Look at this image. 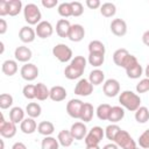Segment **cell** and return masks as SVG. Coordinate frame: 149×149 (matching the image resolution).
<instances>
[{
	"instance_id": "8d00e7d4",
	"label": "cell",
	"mask_w": 149,
	"mask_h": 149,
	"mask_svg": "<svg viewBox=\"0 0 149 149\" xmlns=\"http://www.w3.org/2000/svg\"><path fill=\"white\" fill-rule=\"evenodd\" d=\"M64 74H65V77L68 78V79H77V78H79L81 74H83V71H80V70H78V69H76V68H73L71 64L70 65H68L66 68H65V70H64Z\"/></svg>"
},
{
	"instance_id": "e575fe53",
	"label": "cell",
	"mask_w": 149,
	"mask_h": 149,
	"mask_svg": "<svg viewBox=\"0 0 149 149\" xmlns=\"http://www.w3.org/2000/svg\"><path fill=\"white\" fill-rule=\"evenodd\" d=\"M58 147H59L58 140H56L52 136H45L41 143L42 149H58Z\"/></svg>"
},
{
	"instance_id": "680465c9",
	"label": "cell",
	"mask_w": 149,
	"mask_h": 149,
	"mask_svg": "<svg viewBox=\"0 0 149 149\" xmlns=\"http://www.w3.org/2000/svg\"><path fill=\"white\" fill-rule=\"evenodd\" d=\"M0 47H1V51H0V54H3V50H5V47H3V42H0Z\"/></svg>"
},
{
	"instance_id": "7bdbcfd3",
	"label": "cell",
	"mask_w": 149,
	"mask_h": 149,
	"mask_svg": "<svg viewBox=\"0 0 149 149\" xmlns=\"http://www.w3.org/2000/svg\"><path fill=\"white\" fill-rule=\"evenodd\" d=\"M22 93L24 95V98L27 99H34L36 98V90H35V85H31V84H27L23 90H22Z\"/></svg>"
},
{
	"instance_id": "8992f818",
	"label": "cell",
	"mask_w": 149,
	"mask_h": 149,
	"mask_svg": "<svg viewBox=\"0 0 149 149\" xmlns=\"http://www.w3.org/2000/svg\"><path fill=\"white\" fill-rule=\"evenodd\" d=\"M83 106H84V102L80 99H71L66 104V112L71 118L79 119L81 109H83Z\"/></svg>"
},
{
	"instance_id": "ffe728a7",
	"label": "cell",
	"mask_w": 149,
	"mask_h": 149,
	"mask_svg": "<svg viewBox=\"0 0 149 149\" xmlns=\"http://www.w3.org/2000/svg\"><path fill=\"white\" fill-rule=\"evenodd\" d=\"M37 126L38 125H36V121L33 118H27L21 122L20 128L24 134H33L37 129Z\"/></svg>"
},
{
	"instance_id": "7c38bea8",
	"label": "cell",
	"mask_w": 149,
	"mask_h": 149,
	"mask_svg": "<svg viewBox=\"0 0 149 149\" xmlns=\"http://www.w3.org/2000/svg\"><path fill=\"white\" fill-rule=\"evenodd\" d=\"M70 133L74 140H83L87 135V128L84 122H74L71 126Z\"/></svg>"
},
{
	"instance_id": "30bf717a",
	"label": "cell",
	"mask_w": 149,
	"mask_h": 149,
	"mask_svg": "<svg viewBox=\"0 0 149 149\" xmlns=\"http://www.w3.org/2000/svg\"><path fill=\"white\" fill-rule=\"evenodd\" d=\"M35 31H36V35L40 38H48L52 35L54 28H52V24L49 21H41L37 24Z\"/></svg>"
},
{
	"instance_id": "836d02e7",
	"label": "cell",
	"mask_w": 149,
	"mask_h": 149,
	"mask_svg": "<svg viewBox=\"0 0 149 149\" xmlns=\"http://www.w3.org/2000/svg\"><path fill=\"white\" fill-rule=\"evenodd\" d=\"M26 112H27V114H28L30 118L35 119V118H37V116L41 115L42 108H41V106H40L37 102H29V104L27 105V107H26Z\"/></svg>"
},
{
	"instance_id": "91938a15",
	"label": "cell",
	"mask_w": 149,
	"mask_h": 149,
	"mask_svg": "<svg viewBox=\"0 0 149 149\" xmlns=\"http://www.w3.org/2000/svg\"><path fill=\"white\" fill-rule=\"evenodd\" d=\"M3 147H5V144H3V141H1V149H3Z\"/></svg>"
},
{
	"instance_id": "816d5d0a",
	"label": "cell",
	"mask_w": 149,
	"mask_h": 149,
	"mask_svg": "<svg viewBox=\"0 0 149 149\" xmlns=\"http://www.w3.org/2000/svg\"><path fill=\"white\" fill-rule=\"evenodd\" d=\"M7 31V22L5 21V19H0V34L3 35Z\"/></svg>"
},
{
	"instance_id": "4fadbf2b",
	"label": "cell",
	"mask_w": 149,
	"mask_h": 149,
	"mask_svg": "<svg viewBox=\"0 0 149 149\" xmlns=\"http://www.w3.org/2000/svg\"><path fill=\"white\" fill-rule=\"evenodd\" d=\"M111 31L115 36H123L127 33V24L122 19H114L111 22Z\"/></svg>"
},
{
	"instance_id": "d590c367",
	"label": "cell",
	"mask_w": 149,
	"mask_h": 149,
	"mask_svg": "<svg viewBox=\"0 0 149 149\" xmlns=\"http://www.w3.org/2000/svg\"><path fill=\"white\" fill-rule=\"evenodd\" d=\"M120 130H121V128H120L118 125L112 123V125H108V126L106 127V129H105V135H106V137H107L108 140L114 141Z\"/></svg>"
},
{
	"instance_id": "f6af8a7d",
	"label": "cell",
	"mask_w": 149,
	"mask_h": 149,
	"mask_svg": "<svg viewBox=\"0 0 149 149\" xmlns=\"http://www.w3.org/2000/svg\"><path fill=\"white\" fill-rule=\"evenodd\" d=\"M70 3H71V8H72V16H80L84 13V7H83L81 2L72 1Z\"/></svg>"
},
{
	"instance_id": "9f6ffc18",
	"label": "cell",
	"mask_w": 149,
	"mask_h": 149,
	"mask_svg": "<svg viewBox=\"0 0 149 149\" xmlns=\"http://www.w3.org/2000/svg\"><path fill=\"white\" fill-rule=\"evenodd\" d=\"M144 74H146V77H147V78H149V64L146 66V70H144Z\"/></svg>"
},
{
	"instance_id": "4dcf8cb0",
	"label": "cell",
	"mask_w": 149,
	"mask_h": 149,
	"mask_svg": "<svg viewBox=\"0 0 149 149\" xmlns=\"http://www.w3.org/2000/svg\"><path fill=\"white\" fill-rule=\"evenodd\" d=\"M111 109H112V106H109L108 104H101L97 107V116L105 121V120H108V116H109V113H111Z\"/></svg>"
},
{
	"instance_id": "74e56055",
	"label": "cell",
	"mask_w": 149,
	"mask_h": 149,
	"mask_svg": "<svg viewBox=\"0 0 149 149\" xmlns=\"http://www.w3.org/2000/svg\"><path fill=\"white\" fill-rule=\"evenodd\" d=\"M142 72H143V69H142V66H141L139 63L135 64L134 66H132V68H129V69L126 70L127 76H128L129 78H132V79H137V78H140V77L142 76Z\"/></svg>"
},
{
	"instance_id": "ee69618b",
	"label": "cell",
	"mask_w": 149,
	"mask_h": 149,
	"mask_svg": "<svg viewBox=\"0 0 149 149\" xmlns=\"http://www.w3.org/2000/svg\"><path fill=\"white\" fill-rule=\"evenodd\" d=\"M139 144L143 149H149V129L144 130L139 137Z\"/></svg>"
},
{
	"instance_id": "6f0895ef",
	"label": "cell",
	"mask_w": 149,
	"mask_h": 149,
	"mask_svg": "<svg viewBox=\"0 0 149 149\" xmlns=\"http://www.w3.org/2000/svg\"><path fill=\"white\" fill-rule=\"evenodd\" d=\"M86 149H100L99 146H87Z\"/></svg>"
},
{
	"instance_id": "b9f144b4",
	"label": "cell",
	"mask_w": 149,
	"mask_h": 149,
	"mask_svg": "<svg viewBox=\"0 0 149 149\" xmlns=\"http://www.w3.org/2000/svg\"><path fill=\"white\" fill-rule=\"evenodd\" d=\"M70 64H71L73 68H76V69H78V70H80V71L84 72V70H85V68H86V59H85L83 56H76V57L71 61Z\"/></svg>"
},
{
	"instance_id": "1f68e13d",
	"label": "cell",
	"mask_w": 149,
	"mask_h": 149,
	"mask_svg": "<svg viewBox=\"0 0 149 149\" xmlns=\"http://www.w3.org/2000/svg\"><path fill=\"white\" fill-rule=\"evenodd\" d=\"M22 9L21 0H8V15L16 16Z\"/></svg>"
},
{
	"instance_id": "2e32d148",
	"label": "cell",
	"mask_w": 149,
	"mask_h": 149,
	"mask_svg": "<svg viewBox=\"0 0 149 149\" xmlns=\"http://www.w3.org/2000/svg\"><path fill=\"white\" fill-rule=\"evenodd\" d=\"M0 134L2 137L10 139L16 134V126L12 121H6L0 125Z\"/></svg>"
},
{
	"instance_id": "6da1fadb",
	"label": "cell",
	"mask_w": 149,
	"mask_h": 149,
	"mask_svg": "<svg viewBox=\"0 0 149 149\" xmlns=\"http://www.w3.org/2000/svg\"><path fill=\"white\" fill-rule=\"evenodd\" d=\"M119 102L122 107L130 112H135L141 105V98L133 91H123L119 97Z\"/></svg>"
},
{
	"instance_id": "11a10c76",
	"label": "cell",
	"mask_w": 149,
	"mask_h": 149,
	"mask_svg": "<svg viewBox=\"0 0 149 149\" xmlns=\"http://www.w3.org/2000/svg\"><path fill=\"white\" fill-rule=\"evenodd\" d=\"M102 149H119L116 143H107L102 147Z\"/></svg>"
},
{
	"instance_id": "bcb514c9",
	"label": "cell",
	"mask_w": 149,
	"mask_h": 149,
	"mask_svg": "<svg viewBox=\"0 0 149 149\" xmlns=\"http://www.w3.org/2000/svg\"><path fill=\"white\" fill-rule=\"evenodd\" d=\"M149 91V78L141 79L140 83L136 85V92L137 93H144Z\"/></svg>"
},
{
	"instance_id": "ac0fdd59",
	"label": "cell",
	"mask_w": 149,
	"mask_h": 149,
	"mask_svg": "<svg viewBox=\"0 0 149 149\" xmlns=\"http://www.w3.org/2000/svg\"><path fill=\"white\" fill-rule=\"evenodd\" d=\"M70 28H71V24L68 20L65 19H61L57 21L56 23V33L59 37H68L69 36V31H70Z\"/></svg>"
},
{
	"instance_id": "d6986e66",
	"label": "cell",
	"mask_w": 149,
	"mask_h": 149,
	"mask_svg": "<svg viewBox=\"0 0 149 149\" xmlns=\"http://www.w3.org/2000/svg\"><path fill=\"white\" fill-rule=\"evenodd\" d=\"M1 70L6 76H9V77L14 76L17 72V63H16V61H13V59L5 61L2 63V65H1Z\"/></svg>"
},
{
	"instance_id": "94428289",
	"label": "cell",
	"mask_w": 149,
	"mask_h": 149,
	"mask_svg": "<svg viewBox=\"0 0 149 149\" xmlns=\"http://www.w3.org/2000/svg\"><path fill=\"white\" fill-rule=\"evenodd\" d=\"M135 149H140V148H137V147H136V148H135Z\"/></svg>"
},
{
	"instance_id": "44dd1931",
	"label": "cell",
	"mask_w": 149,
	"mask_h": 149,
	"mask_svg": "<svg viewBox=\"0 0 149 149\" xmlns=\"http://www.w3.org/2000/svg\"><path fill=\"white\" fill-rule=\"evenodd\" d=\"M123 116H125V109L121 106H113L108 116V121H111L112 123H115L121 121Z\"/></svg>"
},
{
	"instance_id": "5bb4252c",
	"label": "cell",
	"mask_w": 149,
	"mask_h": 149,
	"mask_svg": "<svg viewBox=\"0 0 149 149\" xmlns=\"http://www.w3.org/2000/svg\"><path fill=\"white\" fill-rule=\"evenodd\" d=\"M14 56H15V59H16V61L26 63V62H28V61L31 58L33 54H31V50H30L28 47H26V45H20V47H17V48L15 49Z\"/></svg>"
},
{
	"instance_id": "f5cc1de1",
	"label": "cell",
	"mask_w": 149,
	"mask_h": 149,
	"mask_svg": "<svg viewBox=\"0 0 149 149\" xmlns=\"http://www.w3.org/2000/svg\"><path fill=\"white\" fill-rule=\"evenodd\" d=\"M142 42L147 47H149V30H147V31L143 33V35H142Z\"/></svg>"
},
{
	"instance_id": "f546056e",
	"label": "cell",
	"mask_w": 149,
	"mask_h": 149,
	"mask_svg": "<svg viewBox=\"0 0 149 149\" xmlns=\"http://www.w3.org/2000/svg\"><path fill=\"white\" fill-rule=\"evenodd\" d=\"M135 120L139 123H146L149 120V109L144 106H140L135 111Z\"/></svg>"
},
{
	"instance_id": "3957f363",
	"label": "cell",
	"mask_w": 149,
	"mask_h": 149,
	"mask_svg": "<svg viewBox=\"0 0 149 149\" xmlns=\"http://www.w3.org/2000/svg\"><path fill=\"white\" fill-rule=\"evenodd\" d=\"M52 54L62 63L69 62L72 58V50H71V48L68 47L66 44H63V43L56 44L54 47V49H52Z\"/></svg>"
},
{
	"instance_id": "cb8c5ba5",
	"label": "cell",
	"mask_w": 149,
	"mask_h": 149,
	"mask_svg": "<svg viewBox=\"0 0 149 149\" xmlns=\"http://www.w3.org/2000/svg\"><path fill=\"white\" fill-rule=\"evenodd\" d=\"M24 112H23V109L21 108V107H19V106H16V107H13L10 111H9V119H10V121L12 122H14L15 125L16 123H21L24 119Z\"/></svg>"
},
{
	"instance_id": "9a60e30c",
	"label": "cell",
	"mask_w": 149,
	"mask_h": 149,
	"mask_svg": "<svg viewBox=\"0 0 149 149\" xmlns=\"http://www.w3.org/2000/svg\"><path fill=\"white\" fill-rule=\"evenodd\" d=\"M35 36H36V31L29 26L22 27L19 31V37L23 43H31L35 40Z\"/></svg>"
},
{
	"instance_id": "681fc988",
	"label": "cell",
	"mask_w": 149,
	"mask_h": 149,
	"mask_svg": "<svg viewBox=\"0 0 149 149\" xmlns=\"http://www.w3.org/2000/svg\"><path fill=\"white\" fill-rule=\"evenodd\" d=\"M86 6L91 9H97V8L101 7V3L99 0H86Z\"/></svg>"
},
{
	"instance_id": "4316f807",
	"label": "cell",
	"mask_w": 149,
	"mask_h": 149,
	"mask_svg": "<svg viewBox=\"0 0 149 149\" xmlns=\"http://www.w3.org/2000/svg\"><path fill=\"white\" fill-rule=\"evenodd\" d=\"M35 90H36V98L40 101L45 100L47 98L50 97V90L43 84V83H38L35 85Z\"/></svg>"
},
{
	"instance_id": "603a6c76",
	"label": "cell",
	"mask_w": 149,
	"mask_h": 149,
	"mask_svg": "<svg viewBox=\"0 0 149 149\" xmlns=\"http://www.w3.org/2000/svg\"><path fill=\"white\" fill-rule=\"evenodd\" d=\"M37 132L41 134V135H44V136H50L54 132H55V126L52 122L50 121H42L38 123L37 126Z\"/></svg>"
},
{
	"instance_id": "f35d334b",
	"label": "cell",
	"mask_w": 149,
	"mask_h": 149,
	"mask_svg": "<svg viewBox=\"0 0 149 149\" xmlns=\"http://www.w3.org/2000/svg\"><path fill=\"white\" fill-rule=\"evenodd\" d=\"M88 51L90 52H101V54H105L106 49H105V45L102 42L98 41V40H94V41H91L90 44H88Z\"/></svg>"
},
{
	"instance_id": "7dc6e473",
	"label": "cell",
	"mask_w": 149,
	"mask_h": 149,
	"mask_svg": "<svg viewBox=\"0 0 149 149\" xmlns=\"http://www.w3.org/2000/svg\"><path fill=\"white\" fill-rule=\"evenodd\" d=\"M139 62H137V58L135 57V56H133V55H128V57L125 59V62H123V64H122V68L123 69H129V68H132V66H134L135 64H137Z\"/></svg>"
},
{
	"instance_id": "f907efd6",
	"label": "cell",
	"mask_w": 149,
	"mask_h": 149,
	"mask_svg": "<svg viewBox=\"0 0 149 149\" xmlns=\"http://www.w3.org/2000/svg\"><path fill=\"white\" fill-rule=\"evenodd\" d=\"M42 6L45 7V8H54L57 6L58 1L57 0H42Z\"/></svg>"
},
{
	"instance_id": "d4e9b609",
	"label": "cell",
	"mask_w": 149,
	"mask_h": 149,
	"mask_svg": "<svg viewBox=\"0 0 149 149\" xmlns=\"http://www.w3.org/2000/svg\"><path fill=\"white\" fill-rule=\"evenodd\" d=\"M93 106L90 104V102H84V106H83V109H81V113H80V120L84 121V122H90L93 118Z\"/></svg>"
},
{
	"instance_id": "7a4b0ae2",
	"label": "cell",
	"mask_w": 149,
	"mask_h": 149,
	"mask_svg": "<svg viewBox=\"0 0 149 149\" xmlns=\"http://www.w3.org/2000/svg\"><path fill=\"white\" fill-rule=\"evenodd\" d=\"M23 15H24V20L29 23V24H38L41 22V10L38 9V7L35 3H28L24 6L23 8Z\"/></svg>"
},
{
	"instance_id": "5b68a950",
	"label": "cell",
	"mask_w": 149,
	"mask_h": 149,
	"mask_svg": "<svg viewBox=\"0 0 149 149\" xmlns=\"http://www.w3.org/2000/svg\"><path fill=\"white\" fill-rule=\"evenodd\" d=\"M105 135V132L101 127L99 126H95V127H92L91 130L87 133V135L85 136V144L86 147L87 146H98L99 142L102 140Z\"/></svg>"
},
{
	"instance_id": "484cf974",
	"label": "cell",
	"mask_w": 149,
	"mask_h": 149,
	"mask_svg": "<svg viewBox=\"0 0 149 149\" xmlns=\"http://www.w3.org/2000/svg\"><path fill=\"white\" fill-rule=\"evenodd\" d=\"M105 79V73L104 71L99 70V69H95L93 71L90 72V76H88V81L92 84V85H100Z\"/></svg>"
},
{
	"instance_id": "e0dca14e",
	"label": "cell",
	"mask_w": 149,
	"mask_h": 149,
	"mask_svg": "<svg viewBox=\"0 0 149 149\" xmlns=\"http://www.w3.org/2000/svg\"><path fill=\"white\" fill-rule=\"evenodd\" d=\"M66 95H68L66 90H65L63 86L57 85V86H52V87L50 88V97H49V98H50L52 101H56V102L63 101V100L66 98Z\"/></svg>"
},
{
	"instance_id": "db71d44e",
	"label": "cell",
	"mask_w": 149,
	"mask_h": 149,
	"mask_svg": "<svg viewBox=\"0 0 149 149\" xmlns=\"http://www.w3.org/2000/svg\"><path fill=\"white\" fill-rule=\"evenodd\" d=\"M12 149H27V147H26V144L22 143V142H15V143L13 144Z\"/></svg>"
},
{
	"instance_id": "60d3db41",
	"label": "cell",
	"mask_w": 149,
	"mask_h": 149,
	"mask_svg": "<svg viewBox=\"0 0 149 149\" xmlns=\"http://www.w3.org/2000/svg\"><path fill=\"white\" fill-rule=\"evenodd\" d=\"M12 105H13V97L8 93H2L0 95V108L6 109L9 108Z\"/></svg>"
},
{
	"instance_id": "83f0119b",
	"label": "cell",
	"mask_w": 149,
	"mask_h": 149,
	"mask_svg": "<svg viewBox=\"0 0 149 149\" xmlns=\"http://www.w3.org/2000/svg\"><path fill=\"white\" fill-rule=\"evenodd\" d=\"M104 61H105V54H101V52H90V55H88V63L92 66L99 68V66H101L104 64Z\"/></svg>"
},
{
	"instance_id": "ba28073f",
	"label": "cell",
	"mask_w": 149,
	"mask_h": 149,
	"mask_svg": "<svg viewBox=\"0 0 149 149\" xmlns=\"http://www.w3.org/2000/svg\"><path fill=\"white\" fill-rule=\"evenodd\" d=\"M21 77L24 79V80H28V81H31L34 79L37 78L38 76V69L35 64L33 63H26L22 68H21Z\"/></svg>"
},
{
	"instance_id": "9c48e42d",
	"label": "cell",
	"mask_w": 149,
	"mask_h": 149,
	"mask_svg": "<svg viewBox=\"0 0 149 149\" xmlns=\"http://www.w3.org/2000/svg\"><path fill=\"white\" fill-rule=\"evenodd\" d=\"M93 92V85L88 81V79H80L76 86H74V94L81 95V97H87Z\"/></svg>"
},
{
	"instance_id": "c3c4849f",
	"label": "cell",
	"mask_w": 149,
	"mask_h": 149,
	"mask_svg": "<svg viewBox=\"0 0 149 149\" xmlns=\"http://www.w3.org/2000/svg\"><path fill=\"white\" fill-rule=\"evenodd\" d=\"M8 15V1L1 0L0 1V16Z\"/></svg>"
},
{
	"instance_id": "277c9868",
	"label": "cell",
	"mask_w": 149,
	"mask_h": 149,
	"mask_svg": "<svg viewBox=\"0 0 149 149\" xmlns=\"http://www.w3.org/2000/svg\"><path fill=\"white\" fill-rule=\"evenodd\" d=\"M114 142L118 144V147H121L122 149H135L136 148V143L133 140V137L129 135L128 132L122 130V129L116 135Z\"/></svg>"
},
{
	"instance_id": "f1b7e54d",
	"label": "cell",
	"mask_w": 149,
	"mask_h": 149,
	"mask_svg": "<svg viewBox=\"0 0 149 149\" xmlns=\"http://www.w3.org/2000/svg\"><path fill=\"white\" fill-rule=\"evenodd\" d=\"M128 55H129V52H128L126 49H123V48L118 49V50H115L114 54H113V61H114V63H115L118 66H121V68H122V64H123L125 59L128 57Z\"/></svg>"
},
{
	"instance_id": "ab89813d",
	"label": "cell",
	"mask_w": 149,
	"mask_h": 149,
	"mask_svg": "<svg viewBox=\"0 0 149 149\" xmlns=\"http://www.w3.org/2000/svg\"><path fill=\"white\" fill-rule=\"evenodd\" d=\"M58 14L63 17H69L72 16V8L70 2H62L58 6Z\"/></svg>"
},
{
	"instance_id": "52a82bcc",
	"label": "cell",
	"mask_w": 149,
	"mask_h": 149,
	"mask_svg": "<svg viewBox=\"0 0 149 149\" xmlns=\"http://www.w3.org/2000/svg\"><path fill=\"white\" fill-rule=\"evenodd\" d=\"M102 91H104V93H105L106 97L113 98V97H115V95L119 94V92H120V84H119V81L116 79L109 78V79H107L104 83Z\"/></svg>"
},
{
	"instance_id": "d6a6232c",
	"label": "cell",
	"mask_w": 149,
	"mask_h": 149,
	"mask_svg": "<svg viewBox=\"0 0 149 149\" xmlns=\"http://www.w3.org/2000/svg\"><path fill=\"white\" fill-rule=\"evenodd\" d=\"M100 13L105 16V17H112L113 15H115L116 13V7L114 3L112 2H105L101 5L100 7Z\"/></svg>"
},
{
	"instance_id": "7402d4cb",
	"label": "cell",
	"mask_w": 149,
	"mask_h": 149,
	"mask_svg": "<svg viewBox=\"0 0 149 149\" xmlns=\"http://www.w3.org/2000/svg\"><path fill=\"white\" fill-rule=\"evenodd\" d=\"M57 140H58V142H59L61 146H63V147H70V146L72 144V142H73L74 139L72 137L70 130L63 129V130H61V132L58 133Z\"/></svg>"
},
{
	"instance_id": "8fae6325",
	"label": "cell",
	"mask_w": 149,
	"mask_h": 149,
	"mask_svg": "<svg viewBox=\"0 0 149 149\" xmlns=\"http://www.w3.org/2000/svg\"><path fill=\"white\" fill-rule=\"evenodd\" d=\"M85 36V29L81 24H71L70 31H69V36L68 38L72 42H80Z\"/></svg>"
}]
</instances>
